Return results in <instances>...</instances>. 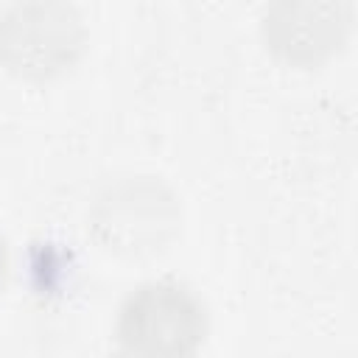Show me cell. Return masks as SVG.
Here are the masks:
<instances>
[{
  "label": "cell",
  "mask_w": 358,
  "mask_h": 358,
  "mask_svg": "<svg viewBox=\"0 0 358 358\" xmlns=\"http://www.w3.org/2000/svg\"><path fill=\"white\" fill-rule=\"evenodd\" d=\"M207 333L201 296L179 280H148L120 302L115 336L129 358H190Z\"/></svg>",
  "instance_id": "cell-1"
},
{
  "label": "cell",
  "mask_w": 358,
  "mask_h": 358,
  "mask_svg": "<svg viewBox=\"0 0 358 358\" xmlns=\"http://www.w3.org/2000/svg\"><path fill=\"white\" fill-rule=\"evenodd\" d=\"M179 224L176 196L154 176H123L109 182L90 210L95 238L117 255H148L159 249Z\"/></svg>",
  "instance_id": "cell-2"
},
{
  "label": "cell",
  "mask_w": 358,
  "mask_h": 358,
  "mask_svg": "<svg viewBox=\"0 0 358 358\" xmlns=\"http://www.w3.org/2000/svg\"><path fill=\"white\" fill-rule=\"evenodd\" d=\"M84 25L73 6L53 0L17 3L0 17V56L25 76H50L73 62Z\"/></svg>",
  "instance_id": "cell-3"
},
{
  "label": "cell",
  "mask_w": 358,
  "mask_h": 358,
  "mask_svg": "<svg viewBox=\"0 0 358 358\" xmlns=\"http://www.w3.org/2000/svg\"><path fill=\"white\" fill-rule=\"evenodd\" d=\"M350 25V6L341 3H280L266 11V42L294 62H316L338 48Z\"/></svg>",
  "instance_id": "cell-4"
},
{
  "label": "cell",
  "mask_w": 358,
  "mask_h": 358,
  "mask_svg": "<svg viewBox=\"0 0 358 358\" xmlns=\"http://www.w3.org/2000/svg\"><path fill=\"white\" fill-rule=\"evenodd\" d=\"M0 271H3V243H0Z\"/></svg>",
  "instance_id": "cell-5"
}]
</instances>
